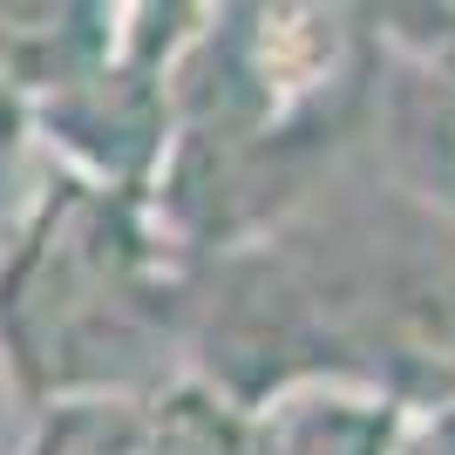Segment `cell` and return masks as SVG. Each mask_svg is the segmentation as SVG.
<instances>
[{"label":"cell","mask_w":455,"mask_h":455,"mask_svg":"<svg viewBox=\"0 0 455 455\" xmlns=\"http://www.w3.org/2000/svg\"><path fill=\"white\" fill-rule=\"evenodd\" d=\"M164 279L109 190L61 184L0 272V340L28 395H109L164 354Z\"/></svg>","instance_id":"1"},{"label":"cell","mask_w":455,"mask_h":455,"mask_svg":"<svg viewBox=\"0 0 455 455\" xmlns=\"http://www.w3.org/2000/svg\"><path fill=\"white\" fill-rule=\"evenodd\" d=\"M387 143H395L401 177L455 211V61H421L401 68L387 89Z\"/></svg>","instance_id":"2"},{"label":"cell","mask_w":455,"mask_h":455,"mask_svg":"<svg viewBox=\"0 0 455 455\" xmlns=\"http://www.w3.org/2000/svg\"><path fill=\"white\" fill-rule=\"evenodd\" d=\"M14 164H20V95L0 76V204L14 197Z\"/></svg>","instance_id":"3"}]
</instances>
